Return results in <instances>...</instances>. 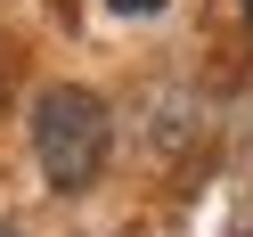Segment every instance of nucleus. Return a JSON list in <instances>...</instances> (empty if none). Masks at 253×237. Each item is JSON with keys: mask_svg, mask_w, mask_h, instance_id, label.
Instances as JSON below:
<instances>
[{"mask_svg": "<svg viewBox=\"0 0 253 237\" xmlns=\"http://www.w3.org/2000/svg\"><path fill=\"white\" fill-rule=\"evenodd\" d=\"M106 139L115 131H106V106L90 98V90L57 82V90L33 98V164H41V180H49L57 196H82L106 172Z\"/></svg>", "mask_w": 253, "mask_h": 237, "instance_id": "f257e3e1", "label": "nucleus"}, {"mask_svg": "<svg viewBox=\"0 0 253 237\" xmlns=\"http://www.w3.org/2000/svg\"><path fill=\"white\" fill-rule=\"evenodd\" d=\"M106 8H115V17H155L164 0H106Z\"/></svg>", "mask_w": 253, "mask_h": 237, "instance_id": "f03ea898", "label": "nucleus"}, {"mask_svg": "<svg viewBox=\"0 0 253 237\" xmlns=\"http://www.w3.org/2000/svg\"><path fill=\"white\" fill-rule=\"evenodd\" d=\"M245 25H253V0H245Z\"/></svg>", "mask_w": 253, "mask_h": 237, "instance_id": "7ed1b4c3", "label": "nucleus"}]
</instances>
